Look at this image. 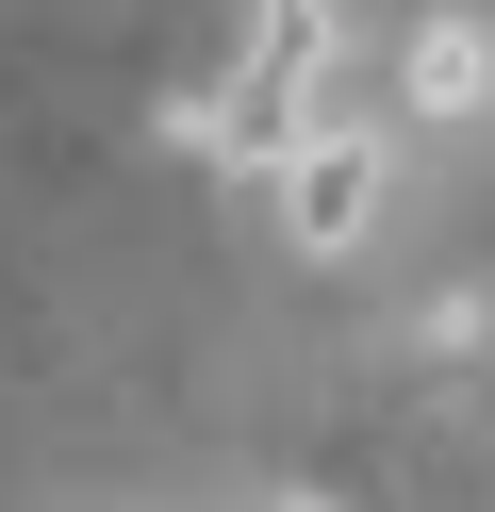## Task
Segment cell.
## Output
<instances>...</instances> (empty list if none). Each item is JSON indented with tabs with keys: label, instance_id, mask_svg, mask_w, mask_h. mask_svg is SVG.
<instances>
[{
	"label": "cell",
	"instance_id": "cell-1",
	"mask_svg": "<svg viewBox=\"0 0 495 512\" xmlns=\"http://www.w3.org/2000/svg\"><path fill=\"white\" fill-rule=\"evenodd\" d=\"M314 83H330V0H264L248 67L198 83V100L165 116V149H182V166H264V182H281V149L314 133Z\"/></svg>",
	"mask_w": 495,
	"mask_h": 512
},
{
	"label": "cell",
	"instance_id": "cell-2",
	"mask_svg": "<svg viewBox=\"0 0 495 512\" xmlns=\"http://www.w3.org/2000/svg\"><path fill=\"white\" fill-rule=\"evenodd\" d=\"M380 199H396V149L363 133V116H314V133L281 149V232L314 248V265H347V248L380 232Z\"/></svg>",
	"mask_w": 495,
	"mask_h": 512
},
{
	"label": "cell",
	"instance_id": "cell-3",
	"mask_svg": "<svg viewBox=\"0 0 495 512\" xmlns=\"http://www.w3.org/2000/svg\"><path fill=\"white\" fill-rule=\"evenodd\" d=\"M396 100H413V116H479V100H495V34H479V17H413Z\"/></svg>",
	"mask_w": 495,
	"mask_h": 512
},
{
	"label": "cell",
	"instance_id": "cell-4",
	"mask_svg": "<svg viewBox=\"0 0 495 512\" xmlns=\"http://www.w3.org/2000/svg\"><path fill=\"white\" fill-rule=\"evenodd\" d=\"M281 512H330V496H281Z\"/></svg>",
	"mask_w": 495,
	"mask_h": 512
}]
</instances>
